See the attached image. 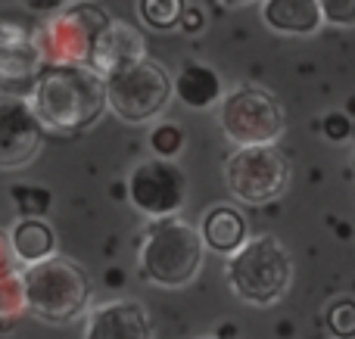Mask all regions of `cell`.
Segmentation results:
<instances>
[{"label": "cell", "instance_id": "cell-25", "mask_svg": "<svg viewBox=\"0 0 355 339\" xmlns=\"http://www.w3.org/2000/svg\"><path fill=\"white\" fill-rule=\"evenodd\" d=\"M28 12H37V16H56L69 6V0H19Z\"/></svg>", "mask_w": 355, "mask_h": 339}, {"label": "cell", "instance_id": "cell-7", "mask_svg": "<svg viewBox=\"0 0 355 339\" xmlns=\"http://www.w3.org/2000/svg\"><path fill=\"white\" fill-rule=\"evenodd\" d=\"M110 112L125 125H150L166 112L175 93V78L156 59H141L106 78Z\"/></svg>", "mask_w": 355, "mask_h": 339}, {"label": "cell", "instance_id": "cell-12", "mask_svg": "<svg viewBox=\"0 0 355 339\" xmlns=\"http://www.w3.org/2000/svg\"><path fill=\"white\" fill-rule=\"evenodd\" d=\"M44 66L47 62H44L37 35H28L16 22L0 25V75H3L6 91L12 87V81H31V87H35Z\"/></svg>", "mask_w": 355, "mask_h": 339}, {"label": "cell", "instance_id": "cell-26", "mask_svg": "<svg viewBox=\"0 0 355 339\" xmlns=\"http://www.w3.org/2000/svg\"><path fill=\"white\" fill-rule=\"evenodd\" d=\"M202 25H206V16H202L200 6H187V12H184V19H181V31L196 35V31H202Z\"/></svg>", "mask_w": 355, "mask_h": 339}, {"label": "cell", "instance_id": "cell-18", "mask_svg": "<svg viewBox=\"0 0 355 339\" xmlns=\"http://www.w3.org/2000/svg\"><path fill=\"white\" fill-rule=\"evenodd\" d=\"M137 19L150 31H175L187 12V0H137Z\"/></svg>", "mask_w": 355, "mask_h": 339}, {"label": "cell", "instance_id": "cell-27", "mask_svg": "<svg viewBox=\"0 0 355 339\" xmlns=\"http://www.w3.org/2000/svg\"><path fill=\"white\" fill-rule=\"evenodd\" d=\"M225 6H246V3H256V0H218Z\"/></svg>", "mask_w": 355, "mask_h": 339}, {"label": "cell", "instance_id": "cell-21", "mask_svg": "<svg viewBox=\"0 0 355 339\" xmlns=\"http://www.w3.org/2000/svg\"><path fill=\"white\" fill-rule=\"evenodd\" d=\"M150 149L159 159H178L184 149V131L175 122H159L150 128Z\"/></svg>", "mask_w": 355, "mask_h": 339}, {"label": "cell", "instance_id": "cell-6", "mask_svg": "<svg viewBox=\"0 0 355 339\" xmlns=\"http://www.w3.org/2000/svg\"><path fill=\"white\" fill-rule=\"evenodd\" d=\"M112 25V16L100 3L78 0L50 16L37 31V44L47 66H87L94 44Z\"/></svg>", "mask_w": 355, "mask_h": 339}, {"label": "cell", "instance_id": "cell-4", "mask_svg": "<svg viewBox=\"0 0 355 339\" xmlns=\"http://www.w3.org/2000/svg\"><path fill=\"white\" fill-rule=\"evenodd\" d=\"M25 299H28V315L37 321L62 327V324L78 321L91 305V280L85 268L72 259L53 255L47 262L25 268Z\"/></svg>", "mask_w": 355, "mask_h": 339}, {"label": "cell", "instance_id": "cell-5", "mask_svg": "<svg viewBox=\"0 0 355 339\" xmlns=\"http://www.w3.org/2000/svg\"><path fill=\"white\" fill-rule=\"evenodd\" d=\"M215 122L234 147H271L287 128L284 106L259 84H237L218 103Z\"/></svg>", "mask_w": 355, "mask_h": 339}, {"label": "cell", "instance_id": "cell-24", "mask_svg": "<svg viewBox=\"0 0 355 339\" xmlns=\"http://www.w3.org/2000/svg\"><path fill=\"white\" fill-rule=\"evenodd\" d=\"M324 22L337 28H355V0H321Z\"/></svg>", "mask_w": 355, "mask_h": 339}, {"label": "cell", "instance_id": "cell-2", "mask_svg": "<svg viewBox=\"0 0 355 339\" xmlns=\"http://www.w3.org/2000/svg\"><path fill=\"white\" fill-rule=\"evenodd\" d=\"M202 262H206L202 230L178 215L153 221L137 246L141 277L162 290H181L193 284Z\"/></svg>", "mask_w": 355, "mask_h": 339}, {"label": "cell", "instance_id": "cell-1", "mask_svg": "<svg viewBox=\"0 0 355 339\" xmlns=\"http://www.w3.org/2000/svg\"><path fill=\"white\" fill-rule=\"evenodd\" d=\"M28 100L44 128L60 134L87 131L110 109L106 78L91 66H44Z\"/></svg>", "mask_w": 355, "mask_h": 339}, {"label": "cell", "instance_id": "cell-19", "mask_svg": "<svg viewBox=\"0 0 355 339\" xmlns=\"http://www.w3.org/2000/svg\"><path fill=\"white\" fill-rule=\"evenodd\" d=\"M28 311V299H25V274L6 262L3 268V284H0V318L3 327H12L16 318Z\"/></svg>", "mask_w": 355, "mask_h": 339}, {"label": "cell", "instance_id": "cell-10", "mask_svg": "<svg viewBox=\"0 0 355 339\" xmlns=\"http://www.w3.org/2000/svg\"><path fill=\"white\" fill-rule=\"evenodd\" d=\"M44 122L37 118L28 97L3 93L0 97V168L16 172L28 165L44 143Z\"/></svg>", "mask_w": 355, "mask_h": 339}, {"label": "cell", "instance_id": "cell-16", "mask_svg": "<svg viewBox=\"0 0 355 339\" xmlns=\"http://www.w3.org/2000/svg\"><path fill=\"white\" fill-rule=\"evenodd\" d=\"M200 230H202V240H206V249H212V253H218V255H234L250 240V228H246L243 212L234 209V205H225V203L212 205V209L202 215Z\"/></svg>", "mask_w": 355, "mask_h": 339}, {"label": "cell", "instance_id": "cell-20", "mask_svg": "<svg viewBox=\"0 0 355 339\" xmlns=\"http://www.w3.org/2000/svg\"><path fill=\"white\" fill-rule=\"evenodd\" d=\"M10 196L22 218H44L50 212V205H53V193L37 184H12Z\"/></svg>", "mask_w": 355, "mask_h": 339}, {"label": "cell", "instance_id": "cell-22", "mask_svg": "<svg viewBox=\"0 0 355 339\" xmlns=\"http://www.w3.org/2000/svg\"><path fill=\"white\" fill-rule=\"evenodd\" d=\"M327 327L337 339H355V302L352 299H337L327 309Z\"/></svg>", "mask_w": 355, "mask_h": 339}, {"label": "cell", "instance_id": "cell-30", "mask_svg": "<svg viewBox=\"0 0 355 339\" xmlns=\"http://www.w3.org/2000/svg\"><path fill=\"white\" fill-rule=\"evenodd\" d=\"M200 339H221V336H200Z\"/></svg>", "mask_w": 355, "mask_h": 339}, {"label": "cell", "instance_id": "cell-11", "mask_svg": "<svg viewBox=\"0 0 355 339\" xmlns=\"http://www.w3.org/2000/svg\"><path fill=\"white\" fill-rule=\"evenodd\" d=\"M85 339H153V327L141 302L112 299L87 311Z\"/></svg>", "mask_w": 355, "mask_h": 339}, {"label": "cell", "instance_id": "cell-13", "mask_svg": "<svg viewBox=\"0 0 355 339\" xmlns=\"http://www.w3.org/2000/svg\"><path fill=\"white\" fill-rule=\"evenodd\" d=\"M147 59V44H144V35L128 22H119L112 19V25L97 37L94 44V53L87 66L97 75L110 78V75L122 72V68H131L135 62Z\"/></svg>", "mask_w": 355, "mask_h": 339}, {"label": "cell", "instance_id": "cell-23", "mask_svg": "<svg viewBox=\"0 0 355 339\" xmlns=\"http://www.w3.org/2000/svg\"><path fill=\"white\" fill-rule=\"evenodd\" d=\"M321 134H324V140L331 143H346L352 140L355 134V118L349 116V112H327L324 118H321Z\"/></svg>", "mask_w": 355, "mask_h": 339}, {"label": "cell", "instance_id": "cell-8", "mask_svg": "<svg viewBox=\"0 0 355 339\" xmlns=\"http://www.w3.org/2000/svg\"><path fill=\"white\" fill-rule=\"evenodd\" d=\"M225 190L243 205H268L281 199L290 187V162L281 149L237 147L221 165Z\"/></svg>", "mask_w": 355, "mask_h": 339}, {"label": "cell", "instance_id": "cell-17", "mask_svg": "<svg viewBox=\"0 0 355 339\" xmlns=\"http://www.w3.org/2000/svg\"><path fill=\"white\" fill-rule=\"evenodd\" d=\"M6 246L10 253L22 262L25 268L47 262L56 255V234L44 218H19L10 230H6Z\"/></svg>", "mask_w": 355, "mask_h": 339}, {"label": "cell", "instance_id": "cell-3", "mask_svg": "<svg viewBox=\"0 0 355 339\" xmlns=\"http://www.w3.org/2000/svg\"><path fill=\"white\" fill-rule=\"evenodd\" d=\"M225 280L240 302L268 309L287 296L293 284V259L277 237H250L243 249L227 255Z\"/></svg>", "mask_w": 355, "mask_h": 339}, {"label": "cell", "instance_id": "cell-28", "mask_svg": "<svg viewBox=\"0 0 355 339\" xmlns=\"http://www.w3.org/2000/svg\"><path fill=\"white\" fill-rule=\"evenodd\" d=\"M346 112H349V116H352V118H355V97H352V100H349V106H346Z\"/></svg>", "mask_w": 355, "mask_h": 339}, {"label": "cell", "instance_id": "cell-29", "mask_svg": "<svg viewBox=\"0 0 355 339\" xmlns=\"http://www.w3.org/2000/svg\"><path fill=\"white\" fill-rule=\"evenodd\" d=\"M349 165H352V174H355V153H352V162H349Z\"/></svg>", "mask_w": 355, "mask_h": 339}, {"label": "cell", "instance_id": "cell-15", "mask_svg": "<svg viewBox=\"0 0 355 339\" xmlns=\"http://www.w3.org/2000/svg\"><path fill=\"white\" fill-rule=\"evenodd\" d=\"M225 93L221 75L200 59H184L175 72V97L187 109H212L225 100Z\"/></svg>", "mask_w": 355, "mask_h": 339}, {"label": "cell", "instance_id": "cell-9", "mask_svg": "<svg viewBox=\"0 0 355 339\" xmlns=\"http://www.w3.org/2000/svg\"><path fill=\"white\" fill-rule=\"evenodd\" d=\"M128 203L150 221L175 218L187 203V178L175 159H144L128 172L125 181Z\"/></svg>", "mask_w": 355, "mask_h": 339}, {"label": "cell", "instance_id": "cell-14", "mask_svg": "<svg viewBox=\"0 0 355 339\" xmlns=\"http://www.w3.org/2000/svg\"><path fill=\"white\" fill-rule=\"evenodd\" d=\"M262 22L287 37H306L324 25L321 0H262Z\"/></svg>", "mask_w": 355, "mask_h": 339}]
</instances>
